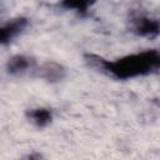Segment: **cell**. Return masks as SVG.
I'll list each match as a JSON object with an SVG mask.
<instances>
[{
  "mask_svg": "<svg viewBox=\"0 0 160 160\" xmlns=\"http://www.w3.org/2000/svg\"><path fill=\"white\" fill-rule=\"evenodd\" d=\"M36 76L49 82H59L66 76L65 68L56 61H46L41 64L36 70Z\"/></svg>",
  "mask_w": 160,
  "mask_h": 160,
  "instance_id": "obj_3",
  "label": "cell"
},
{
  "mask_svg": "<svg viewBox=\"0 0 160 160\" xmlns=\"http://www.w3.org/2000/svg\"><path fill=\"white\" fill-rule=\"evenodd\" d=\"M34 66H35V60L31 56L22 55V54L14 55L6 62V70L11 75L22 74V72H25L28 70L34 69Z\"/></svg>",
  "mask_w": 160,
  "mask_h": 160,
  "instance_id": "obj_5",
  "label": "cell"
},
{
  "mask_svg": "<svg viewBox=\"0 0 160 160\" xmlns=\"http://www.w3.org/2000/svg\"><path fill=\"white\" fill-rule=\"evenodd\" d=\"M61 5H62V6H65V8H68V9L76 10L78 12H80V14L85 15V14L88 12V9H89V6L91 5V2H89V1H80V0H78V1H65V2H62Z\"/></svg>",
  "mask_w": 160,
  "mask_h": 160,
  "instance_id": "obj_7",
  "label": "cell"
},
{
  "mask_svg": "<svg viewBox=\"0 0 160 160\" xmlns=\"http://www.w3.org/2000/svg\"><path fill=\"white\" fill-rule=\"evenodd\" d=\"M28 119L35 124L38 128H45L48 126L51 120H52V112L48 108H36V109H30L26 112Z\"/></svg>",
  "mask_w": 160,
  "mask_h": 160,
  "instance_id": "obj_6",
  "label": "cell"
},
{
  "mask_svg": "<svg viewBox=\"0 0 160 160\" xmlns=\"http://www.w3.org/2000/svg\"><path fill=\"white\" fill-rule=\"evenodd\" d=\"M22 160H44L42 155L38 151H32V152H29L28 155H25L22 158Z\"/></svg>",
  "mask_w": 160,
  "mask_h": 160,
  "instance_id": "obj_8",
  "label": "cell"
},
{
  "mask_svg": "<svg viewBox=\"0 0 160 160\" xmlns=\"http://www.w3.org/2000/svg\"><path fill=\"white\" fill-rule=\"evenodd\" d=\"M84 59L91 69L116 80H128L155 72L160 65V54L156 49L130 54L114 61L96 54H85Z\"/></svg>",
  "mask_w": 160,
  "mask_h": 160,
  "instance_id": "obj_1",
  "label": "cell"
},
{
  "mask_svg": "<svg viewBox=\"0 0 160 160\" xmlns=\"http://www.w3.org/2000/svg\"><path fill=\"white\" fill-rule=\"evenodd\" d=\"M28 25L26 18H16L0 25V44H8L16 38Z\"/></svg>",
  "mask_w": 160,
  "mask_h": 160,
  "instance_id": "obj_4",
  "label": "cell"
},
{
  "mask_svg": "<svg viewBox=\"0 0 160 160\" xmlns=\"http://www.w3.org/2000/svg\"><path fill=\"white\" fill-rule=\"evenodd\" d=\"M130 22H131V30L139 36L152 38L156 36L160 30L159 21L156 19L145 15H135L131 18Z\"/></svg>",
  "mask_w": 160,
  "mask_h": 160,
  "instance_id": "obj_2",
  "label": "cell"
}]
</instances>
